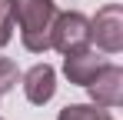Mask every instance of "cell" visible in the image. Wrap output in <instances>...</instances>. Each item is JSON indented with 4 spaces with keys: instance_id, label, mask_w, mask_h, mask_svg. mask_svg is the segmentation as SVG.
Returning <instances> with one entry per match:
<instances>
[{
    "instance_id": "cell-9",
    "label": "cell",
    "mask_w": 123,
    "mask_h": 120,
    "mask_svg": "<svg viewBox=\"0 0 123 120\" xmlns=\"http://www.w3.org/2000/svg\"><path fill=\"white\" fill-rule=\"evenodd\" d=\"M13 37V17H10V3L0 0V47H7Z\"/></svg>"
},
{
    "instance_id": "cell-10",
    "label": "cell",
    "mask_w": 123,
    "mask_h": 120,
    "mask_svg": "<svg viewBox=\"0 0 123 120\" xmlns=\"http://www.w3.org/2000/svg\"><path fill=\"white\" fill-rule=\"evenodd\" d=\"M0 120H3V117H0Z\"/></svg>"
},
{
    "instance_id": "cell-1",
    "label": "cell",
    "mask_w": 123,
    "mask_h": 120,
    "mask_svg": "<svg viewBox=\"0 0 123 120\" xmlns=\"http://www.w3.org/2000/svg\"><path fill=\"white\" fill-rule=\"evenodd\" d=\"M10 3V17L13 27H20V40L30 53L50 50V27L57 17V3L53 0H7Z\"/></svg>"
},
{
    "instance_id": "cell-8",
    "label": "cell",
    "mask_w": 123,
    "mask_h": 120,
    "mask_svg": "<svg viewBox=\"0 0 123 120\" xmlns=\"http://www.w3.org/2000/svg\"><path fill=\"white\" fill-rule=\"evenodd\" d=\"M17 80H20V70H17V63L10 57H0V100L7 97L13 87H17Z\"/></svg>"
},
{
    "instance_id": "cell-2",
    "label": "cell",
    "mask_w": 123,
    "mask_h": 120,
    "mask_svg": "<svg viewBox=\"0 0 123 120\" xmlns=\"http://www.w3.org/2000/svg\"><path fill=\"white\" fill-rule=\"evenodd\" d=\"M50 47L60 53H73L90 47V20L83 17L80 10H57L53 27H50Z\"/></svg>"
},
{
    "instance_id": "cell-3",
    "label": "cell",
    "mask_w": 123,
    "mask_h": 120,
    "mask_svg": "<svg viewBox=\"0 0 123 120\" xmlns=\"http://www.w3.org/2000/svg\"><path fill=\"white\" fill-rule=\"evenodd\" d=\"M90 43H97L103 53L123 50V7L120 3H103L97 10V17L90 20Z\"/></svg>"
},
{
    "instance_id": "cell-6",
    "label": "cell",
    "mask_w": 123,
    "mask_h": 120,
    "mask_svg": "<svg viewBox=\"0 0 123 120\" xmlns=\"http://www.w3.org/2000/svg\"><path fill=\"white\" fill-rule=\"evenodd\" d=\"M20 80H23V93H27V100L37 103V107H43L47 100L57 93V70H53L50 63H37V67H30Z\"/></svg>"
},
{
    "instance_id": "cell-5",
    "label": "cell",
    "mask_w": 123,
    "mask_h": 120,
    "mask_svg": "<svg viewBox=\"0 0 123 120\" xmlns=\"http://www.w3.org/2000/svg\"><path fill=\"white\" fill-rule=\"evenodd\" d=\"M106 60L97 53V50H90V47H83V50H73V53H63V73L70 83H77V87H86L90 80L97 77V70H100Z\"/></svg>"
},
{
    "instance_id": "cell-7",
    "label": "cell",
    "mask_w": 123,
    "mask_h": 120,
    "mask_svg": "<svg viewBox=\"0 0 123 120\" xmlns=\"http://www.w3.org/2000/svg\"><path fill=\"white\" fill-rule=\"evenodd\" d=\"M57 120H113L106 107H97V103H70L63 107Z\"/></svg>"
},
{
    "instance_id": "cell-4",
    "label": "cell",
    "mask_w": 123,
    "mask_h": 120,
    "mask_svg": "<svg viewBox=\"0 0 123 120\" xmlns=\"http://www.w3.org/2000/svg\"><path fill=\"white\" fill-rule=\"evenodd\" d=\"M86 93L97 107H120L123 103V70L117 63H103L97 77L86 83Z\"/></svg>"
}]
</instances>
